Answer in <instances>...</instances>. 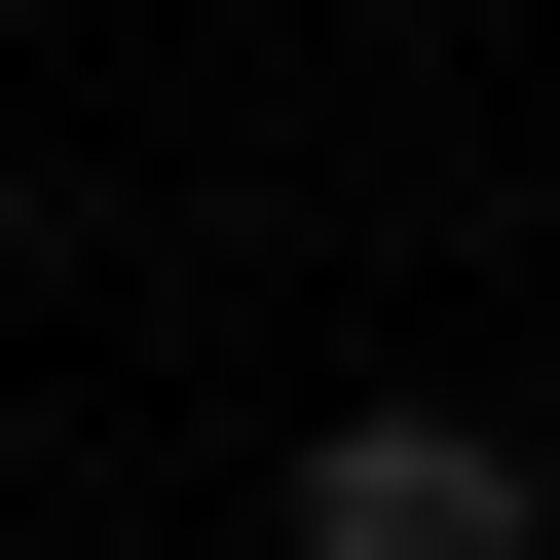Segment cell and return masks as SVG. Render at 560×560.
Returning <instances> with one entry per match:
<instances>
[{
  "mask_svg": "<svg viewBox=\"0 0 560 560\" xmlns=\"http://www.w3.org/2000/svg\"><path fill=\"white\" fill-rule=\"evenodd\" d=\"M300 560H560V523H523L486 411H337V448H300Z\"/></svg>",
  "mask_w": 560,
  "mask_h": 560,
  "instance_id": "obj_1",
  "label": "cell"
}]
</instances>
